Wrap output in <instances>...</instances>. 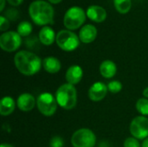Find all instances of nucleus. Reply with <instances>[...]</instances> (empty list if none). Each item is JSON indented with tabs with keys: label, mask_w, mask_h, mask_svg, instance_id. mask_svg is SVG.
<instances>
[{
	"label": "nucleus",
	"mask_w": 148,
	"mask_h": 147,
	"mask_svg": "<svg viewBox=\"0 0 148 147\" xmlns=\"http://www.w3.org/2000/svg\"><path fill=\"white\" fill-rule=\"evenodd\" d=\"M36 104V101L34 98V96L30 94H22L18 96L16 101V105L18 108L23 112H29Z\"/></svg>",
	"instance_id": "f8f14e48"
},
{
	"label": "nucleus",
	"mask_w": 148,
	"mask_h": 147,
	"mask_svg": "<svg viewBox=\"0 0 148 147\" xmlns=\"http://www.w3.org/2000/svg\"><path fill=\"white\" fill-rule=\"evenodd\" d=\"M64 142L63 139L59 136L53 137L49 141V146L50 147H63Z\"/></svg>",
	"instance_id": "393cba45"
},
{
	"label": "nucleus",
	"mask_w": 148,
	"mask_h": 147,
	"mask_svg": "<svg viewBox=\"0 0 148 147\" xmlns=\"http://www.w3.org/2000/svg\"><path fill=\"white\" fill-rule=\"evenodd\" d=\"M18 10L16 9H9L8 10H6V12L4 13V16L8 19V20H16L18 17Z\"/></svg>",
	"instance_id": "b1692460"
},
{
	"label": "nucleus",
	"mask_w": 148,
	"mask_h": 147,
	"mask_svg": "<svg viewBox=\"0 0 148 147\" xmlns=\"http://www.w3.org/2000/svg\"><path fill=\"white\" fill-rule=\"evenodd\" d=\"M16 103L13 98L10 96H5L2 98L0 102V114L2 116H8L15 110Z\"/></svg>",
	"instance_id": "a211bd4d"
},
{
	"label": "nucleus",
	"mask_w": 148,
	"mask_h": 147,
	"mask_svg": "<svg viewBox=\"0 0 148 147\" xmlns=\"http://www.w3.org/2000/svg\"><path fill=\"white\" fill-rule=\"evenodd\" d=\"M87 16L95 23H102L107 18L106 10L99 5H90L86 11Z\"/></svg>",
	"instance_id": "9b49d317"
},
{
	"label": "nucleus",
	"mask_w": 148,
	"mask_h": 147,
	"mask_svg": "<svg viewBox=\"0 0 148 147\" xmlns=\"http://www.w3.org/2000/svg\"><path fill=\"white\" fill-rule=\"evenodd\" d=\"M0 147H14V146H11V145H10V144H6V143H4V144H2Z\"/></svg>",
	"instance_id": "2f4dec72"
},
{
	"label": "nucleus",
	"mask_w": 148,
	"mask_h": 147,
	"mask_svg": "<svg viewBox=\"0 0 148 147\" xmlns=\"http://www.w3.org/2000/svg\"><path fill=\"white\" fill-rule=\"evenodd\" d=\"M141 147H148V138H147L146 139H144Z\"/></svg>",
	"instance_id": "7c9ffc66"
},
{
	"label": "nucleus",
	"mask_w": 148,
	"mask_h": 147,
	"mask_svg": "<svg viewBox=\"0 0 148 147\" xmlns=\"http://www.w3.org/2000/svg\"><path fill=\"white\" fill-rule=\"evenodd\" d=\"M7 2L12 6H18L23 2V0H7Z\"/></svg>",
	"instance_id": "bb28decb"
},
{
	"label": "nucleus",
	"mask_w": 148,
	"mask_h": 147,
	"mask_svg": "<svg viewBox=\"0 0 148 147\" xmlns=\"http://www.w3.org/2000/svg\"><path fill=\"white\" fill-rule=\"evenodd\" d=\"M10 27V22L9 20L3 16H0V30L1 31H6Z\"/></svg>",
	"instance_id": "a878e982"
},
{
	"label": "nucleus",
	"mask_w": 148,
	"mask_h": 147,
	"mask_svg": "<svg viewBox=\"0 0 148 147\" xmlns=\"http://www.w3.org/2000/svg\"><path fill=\"white\" fill-rule=\"evenodd\" d=\"M57 104L65 110L73 109L77 103V92L74 85L66 83L58 88L56 93Z\"/></svg>",
	"instance_id": "7ed1b4c3"
},
{
	"label": "nucleus",
	"mask_w": 148,
	"mask_h": 147,
	"mask_svg": "<svg viewBox=\"0 0 148 147\" xmlns=\"http://www.w3.org/2000/svg\"><path fill=\"white\" fill-rule=\"evenodd\" d=\"M96 36H97V29L95 26L92 24L84 25L79 32L80 41L83 43L93 42L95 40Z\"/></svg>",
	"instance_id": "ddd939ff"
},
{
	"label": "nucleus",
	"mask_w": 148,
	"mask_h": 147,
	"mask_svg": "<svg viewBox=\"0 0 148 147\" xmlns=\"http://www.w3.org/2000/svg\"><path fill=\"white\" fill-rule=\"evenodd\" d=\"M42 68L49 74H56L61 70L62 65L61 62L57 58L54 56H48L42 61Z\"/></svg>",
	"instance_id": "dca6fc26"
},
{
	"label": "nucleus",
	"mask_w": 148,
	"mask_h": 147,
	"mask_svg": "<svg viewBox=\"0 0 148 147\" xmlns=\"http://www.w3.org/2000/svg\"><path fill=\"white\" fill-rule=\"evenodd\" d=\"M86 16L87 14L82 8L73 6L66 11L63 18V24L69 30L77 29L85 23Z\"/></svg>",
	"instance_id": "20e7f679"
},
{
	"label": "nucleus",
	"mask_w": 148,
	"mask_h": 147,
	"mask_svg": "<svg viewBox=\"0 0 148 147\" xmlns=\"http://www.w3.org/2000/svg\"><path fill=\"white\" fill-rule=\"evenodd\" d=\"M22 36L16 31H7L0 36V47L7 52H13L22 44Z\"/></svg>",
	"instance_id": "6e6552de"
},
{
	"label": "nucleus",
	"mask_w": 148,
	"mask_h": 147,
	"mask_svg": "<svg viewBox=\"0 0 148 147\" xmlns=\"http://www.w3.org/2000/svg\"><path fill=\"white\" fill-rule=\"evenodd\" d=\"M115 10L121 14H127L132 8V0H114Z\"/></svg>",
	"instance_id": "6ab92c4d"
},
{
	"label": "nucleus",
	"mask_w": 148,
	"mask_h": 147,
	"mask_svg": "<svg viewBox=\"0 0 148 147\" xmlns=\"http://www.w3.org/2000/svg\"><path fill=\"white\" fill-rule=\"evenodd\" d=\"M100 72L103 77L107 79L112 78L116 75V72H117L116 64L111 60H106L101 63Z\"/></svg>",
	"instance_id": "f3484780"
},
{
	"label": "nucleus",
	"mask_w": 148,
	"mask_h": 147,
	"mask_svg": "<svg viewBox=\"0 0 148 147\" xmlns=\"http://www.w3.org/2000/svg\"><path fill=\"white\" fill-rule=\"evenodd\" d=\"M108 89L109 92L113 94H117L120 93L122 89V84L119 81H112L108 83Z\"/></svg>",
	"instance_id": "4be33fe9"
},
{
	"label": "nucleus",
	"mask_w": 148,
	"mask_h": 147,
	"mask_svg": "<svg viewBox=\"0 0 148 147\" xmlns=\"http://www.w3.org/2000/svg\"><path fill=\"white\" fill-rule=\"evenodd\" d=\"M48 1H49V3H50L56 4V3H61L62 0H48Z\"/></svg>",
	"instance_id": "c756f323"
},
{
	"label": "nucleus",
	"mask_w": 148,
	"mask_h": 147,
	"mask_svg": "<svg viewBox=\"0 0 148 147\" xmlns=\"http://www.w3.org/2000/svg\"><path fill=\"white\" fill-rule=\"evenodd\" d=\"M5 7V0H1V4H0V12L3 11V9Z\"/></svg>",
	"instance_id": "cd10ccee"
},
{
	"label": "nucleus",
	"mask_w": 148,
	"mask_h": 147,
	"mask_svg": "<svg viewBox=\"0 0 148 147\" xmlns=\"http://www.w3.org/2000/svg\"><path fill=\"white\" fill-rule=\"evenodd\" d=\"M124 147H140V144L139 139H135L134 137H129L125 140Z\"/></svg>",
	"instance_id": "5701e85b"
},
{
	"label": "nucleus",
	"mask_w": 148,
	"mask_h": 147,
	"mask_svg": "<svg viewBox=\"0 0 148 147\" xmlns=\"http://www.w3.org/2000/svg\"><path fill=\"white\" fill-rule=\"evenodd\" d=\"M143 96H144V98L148 99V87L143 90Z\"/></svg>",
	"instance_id": "c85d7f7f"
},
{
	"label": "nucleus",
	"mask_w": 148,
	"mask_h": 147,
	"mask_svg": "<svg viewBox=\"0 0 148 147\" xmlns=\"http://www.w3.org/2000/svg\"><path fill=\"white\" fill-rule=\"evenodd\" d=\"M56 33L54 29L49 26H43L39 31L38 39L40 42L43 45L49 46L53 44L54 42L56 41Z\"/></svg>",
	"instance_id": "2eb2a0df"
},
{
	"label": "nucleus",
	"mask_w": 148,
	"mask_h": 147,
	"mask_svg": "<svg viewBox=\"0 0 148 147\" xmlns=\"http://www.w3.org/2000/svg\"><path fill=\"white\" fill-rule=\"evenodd\" d=\"M130 133L137 139L148 138V119L146 116L135 117L130 124Z\"/></svg>",
	"instance_id": "1a4fd4ad"
},
{
	"label": "nucleus",
	"mask_w": 148,
	"mask_h": 147,
	"mask_svg": "<svg viewBox=\"0 0 148 147\" xmlns=\"http://www.w3.org/2000/svg\"><path fill=\"white\" fill-rule=\"evenodd\" d=\"M136 109L142 116L148 115V99L140 98L136 102Z\"/></svg>",
	"instance_id": "412c9836"
},
{
	"label": "nucleus",
	"mask_w": 148,
	"mask_h": 147,
	"mask_svg": "<svg viewBox=\"0 0 148 147\" xmlns=\"http://www.w3.org/2000/svg\"><path fill=\"white\" fill-rule=\"evenodd\" d=\"M14 63L17 70L24 75H34L39 72L42 66L40 57L35 53L21 50L15 55Z\"/></svg>",
	"instance_id": "f257e3e1"
},
{
	"label": "nucleus",
	"mask_w": 148,
	"mask_h": 147,
	"mask_svg": "<svg viewBox=\"0 0 148 147\" xmlns=\"http://www.w3.org/2000/svg\"><path fill=\"white\" fill-rule=\"evenodd\" d=\"M56 99L49 93L41 94L36 100V106L39 112L45 116H52L57 109Z\"/></svg>",
	"instance_id": "0eeeda50"
},
{
	"label": "nucleus",
	"mask_w": 148,
	"mask_h": 147,
	"mask_svg": "<svg viewBox=\"0 0 148 147\" xmlns=\"http://www.w3.org/2000/svg\"><path fill=\"white\" fill-rule=\"evenodd\" d=\"M32 24L28 21L21 22L17 26V33L21 36H28L32 32Z\"/></svg>",
	"instance_id": "aec40b11"
},
{
	"label": "nucleus",
	"mask_w": 148,
	"mask_h": 147,
	"mask_svg": "<svg viewBox=\"0 0 148 147\" xmlns=\"http://www.w3.org/2000/svg\"><path fill=\"white\" fill-rule=\"evenodd\" d=\"M108 91V86L103 82H95L88 89V98L93 101H100L105 98Z\"/></svg>",
	"instance_id": "9d476101"
},
{
	"label": "nucleus",
	"mask_w": 148,
	"mask_h": 147,
	"mask_svg": "<svg viewBox=\"0 0 148 147\" xmlns=\"http://www.w3.org/2000/svg\"><path fill=\"white\" fill-rule=\"evenodd\" d=\"M29 14L31 20L39 26H47L53 23L54 9L52 5L44 0H35L29 6Z\"/></svg>",
	"instance_id": "f03ea898"
},
{
	"label": "nucleus",
	"mask_w": 148,
	"mask_h": 147,
	"mask_svg": "<svg viewBox=\"0 0 148 147\" xmlns=\"http://www.w3.org/2000/svg\"><path fill=\"white\" fill-rule=\"evenodd\" d=\"M65 76L68 83L75 86V84L79 83L82 79L83 76L82 68L78 65H73L68 68Z\"/></svg>",
	"instance_id": "4468645a"
},
{
	"label": "nucleus",
	"mask_w": 148,
	"mask_h": 147,
	"mask_svg": "<svg viewBox=\"0 0 148 147\" xmlns=\"http://www.w3.org/2000/svg\"><path fill=\"white\" fill-rule=\"evenodd\" d=\"M71 143L74 147H94L96 144V137L90 129L82 128L74 133Z\"/></svg>",
	"instance_id": "423d86ee"
},
{
	"label": "nucleus",
	"mask_w": 148,
	"mask_h": 147,
	"mask_svg": "<svg viewBox=\"0 0 148 147\" xmlns=\"http://www.w3.org/2000/svg\"><path fill=\"white\" fill-rule=\"evenodd\" d=\"M58 47L64 51H74L80 45V38L74 32L69 29H62L56 34V38Z\"/></svg>",
	"instance_id": "39448f33"
}]
</instances>
